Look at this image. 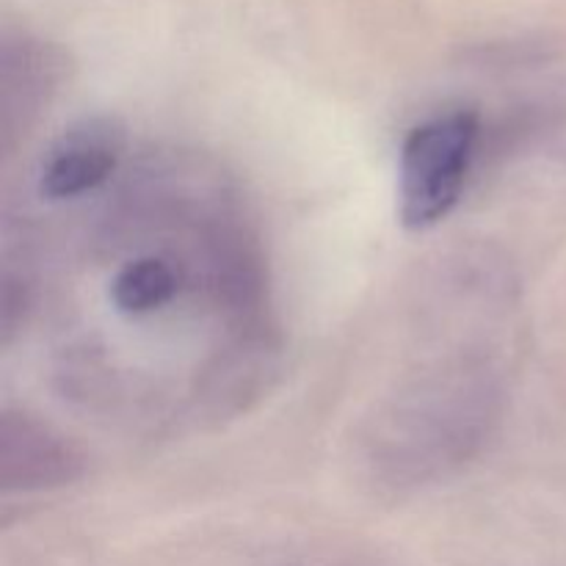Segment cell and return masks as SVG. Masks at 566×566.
Listing matches in <instances>:
<instances>
[{"label":"cell","instance_id":"6da1fadb","mask_svg":"<svg viewBox=\"0 0 566 566\" xmlns=\"http://www.w3.org/2000/svg\"><path fill=\"white\" fill-rule=\"evenodd\" d=\"M497 407L501 387L486 363L457 359L420 374L376 415L370 470L392 490L446 479L479 453Z\"/></svg>","mask_w":566,"mask_h":566},{"label":"cell","instance_id":"7a4b0ae2","mask_svg":"<svg viewBox=\"0 0 566 566\" xmlns=\"http://www.w3.org/2000/svg\"><path fill=\"white\" fill-rule=\"evenodd\" d=\"M479 136V114L470 108L442 111L407 133L398 160V219L407 230H431L453 213Z\"/></svg>","mask_w":566,"mask_h":566},{"label":"cell","instance_id":"3957f363","mask_svg":"<svg viewBox=\"0 0 566 566\" xmlns=\"http://www.w3.org/2000/svg\"><path fill=\"white\" fill-rule=\"evenodd\" d=\"M125 147L127 130L114 116H86L75 122L44 153L39 191L53 202L97 191L119 169Z\"/></svg>","mask_w":566,"mask_h":566},{"label":"cell","instance_id":"277c9868","mask_svg":"<svg viewBox=\"0 0 566 566\" xmlns=\"http://www.w3.org/2000/svg\"><path fill=\"white\" fill-rule=\"evenodd\" d=\"M83 475V457L72 442L22 412L0 420V486L39 492L66 486Z\"/></svg>","mask_w":566,"mask_h":566},{"label":"cell","instance_id":"5b68a950","mask_svg":"<svg viewBox=\"0 0 566 566\" xmlns=\"http://www.w3.org/2000/svg\"><path fill=\"white\" fill-rule=\"evenodd\" d=\"M186 282V265L166 254H138L111 276L108 298L125 318H144L177 302Z\"/></svg>","mask_w":566,"mask_h":566}]
</instances>
